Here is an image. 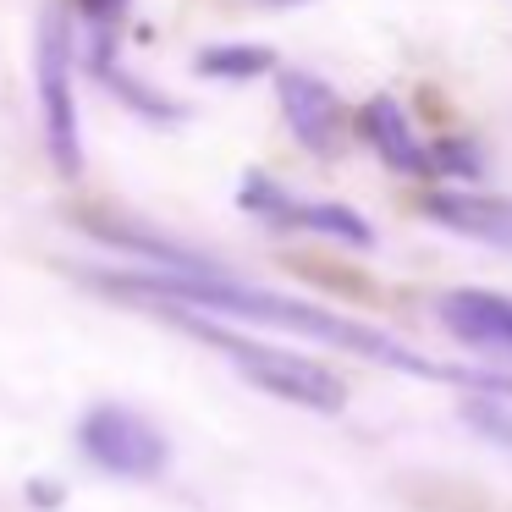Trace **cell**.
Listing matches in <instances>:
<instances>
[{
  "mask_svg": "<svg viewBox=\"0 0 512 512\" xmlns=\"http://www.w3.org/2000/svg\"><path fill=\"white\" fill-rule=\"evenodd\" d=\"M435 314L441 325L468 347H485V353H512V298H496V292L479 287H457L435 298Z\"/></svg>",
  "mask_w": 512,
  "mask_h": 512,
  "instance_id": "obj_7",
  "label": "cell"
},
{
  "mask_svg": "<svg viewBox=\"0 0 512 512\" xmlns=\"http://www.w3.org/2000/svg\"><path fill=\"white\" fill-rule=\"evenodd\" d=\"M463 424L474 435H485V441H496L501 452H512V408H501V402H468Z\"/></svg>",
  "mask_w": 512,
  "mask_h": 512,
  "instance_id": "obj_12",
  "label": "cell"
},
{
  "mask_svg": "<svg viewBox=\"0 0 512 512\" xmlns=\"http://www.w3.org/2000/svg\"><path fill=\"white\" fill-rule=\"evenodd\" d=\"M276 94H281V116H287L292 138L314 155L336 149V127H342V105H336L331 83H320L314 72H276Z\"/></svg>",
  "mask_w": 512,
  "mask_h": 512,
  "instance_id": "obj_5",
  "label": "cell"
},
{
  "mask_svg": "<svg viewBox=\"0 0 512 512\" xmlns=\"http://www.w3.org/2000/svg\"><path fill=\"white\" fill-rule=\"evenodd\" d=\"M254 6H303V0H254Z\"/></svg>",
  "mask_w": 512,
  "mask_h": 512,
  "instance_id": "obj_15",
  "label": "cell"
},
{
  "mask_svg": "<svg viewBox=\"0 0 512 512\" xmlns=\"http://www.w3.org/2000/svg\"><path fill=\"white\" fill-rule=\"evenodd\" d=\"M193 67H199V78L248 83V78H265V72H276V50H265V45H204Z\"/></svg>",
  "mask_w": 512,
  "mask_h": 512,
  "instance_id": "obj_10",
  "label": "cell"
},
{
  "mask_svg": "<svg viewBox=\"0 0 512 512\" xmlns=\"http://www.w3.org/2000/svg\"><path fill=\"white\" fill-rule=\"evenodd\" d=\"M468 144H435V155H430V171L441 166V171H457V177H474L479 171V160L474 155H463Z\"/></svg>",
  "mask_w": 512,
  "mask_h": 512,
  "instance_id": "obj_13",
  "label": "cell"
},
{
  "mask_svg": "<svg viewBox=\"0 0 512 512\" xmlns=\"http://www.w3.org/2000/svg\"><path fill=\"white\" fill-rule=\"evenodd\" d=\"M94 78L105 83V89H116L122 94L127 105H133V111H144V116H155V122H177V111H171L166 100H160V94H149V89H138L133 78H127L122 67H116V45H111V34H100V45H94Z\"/></svg>",
  "mask_w": 512,
  "mask_h": 512,
  "instance_id": "obj_11",
  "label": "cell"
},
{
  "mask_svg": "<svg viewBox=\"0 0 512 512\" xmlns=\"http://www.w3.org/2000/svg\"><path fill=\"white\" fill-rule=\"evenodd\" d=\"M358 122H364V138L380 149V160H386L391 171H408V177H424V171H430V149L413 138L408 111H402L391 94H375Z\"/></svg>",
  "mask_w": 512,
  "mask_h": 512,
  "instance_id": "obj_8",
  "label": "cell"
},
{
  "mask_svg": "<svg viewBox=\"0 0 512 512\" xmlns=\"http://www.w3.org/2000/svg\"><path fill=\"white\" fill-rule=\"evenodd\" d=\"M182 331H193L199 342L221 347L226 358H232V369L248 380V386L270 391V397L281 402H298V408L309 413H342L347 408V386L331 375L325 364H314V358L292 353V347H276V342H259V336H243V331H226V325H210L199 320V314H182Z\"/></svg>",
  "mask_w": 512,
  "mask_h": 512,
  "instance_id": "obj_2",
  "label": "cell"
},
{
  "mask_svg": "<svg viewBox=\"0 0 512 512\" xmlns=\"http://www.w3.org/2000/svg\"><path fill=\"white\" fill-rule=\"evenodd\" d=\"M34 83H39V122H45V155L61 177H83V133H78V94H72V28L56 6L39 12L34 34Z\"/></svg>",
  "mask_w": 512,
  "mask_h": 512,
  "instance_id": "obj_3",
  "label": "cell"
},
{
  "mask_svg": "<svg viewBox=\"0 0 512 512\" xmlns=\"http://www.w3.org/2000/svg\"><path fill=\"white\" fill-rule=\"evenodd\" d=\"M281 226H303V232H320V237H336V243L347 248H369L375 243V226L364 221V215L342 210V204H287V215H281Z\"/></svg>",
  "mask_w": 512,
  "mask_h": 512,
  "instance_id": "obj_9",
  "label": "cell"
},
{
  "mask_svg": "<svg viewBox=\"0 0 512 512\" xmlns=\"http://www.w3.org/2000/svg\"><path fill=\"white\" fill-rule=\"evenodd\" d=\"M100 281H105V287H116V292H133V298H149V303H188V309H215V314H237V320L287 325V331L320 336V342H331V347L364 353V358H375V364L402 369V375L441 380V386L512 391V375H474V369L435 364V358H424V353H413V347L391 342L386 331H375V325L342 320V314L320 309V303H303V298H287V292L248 287V281L215 276V270H138V276H100Z\"/></svg>",
  "mask_w": 512,
  "mask_h": 512,
  "instance_id": "obj_1",
  "label": "cell"
},
{
  "mask_svg": "<svg viewBox=\"0 0 512 512\" xmlns=\"http://www.w3.org/2000/svg\"><path fill=\"white\" fill-rule=\"evenodd\" d=\"M78 6H83V17H89L94 28H105V34L127 17V0H78Z\"/></svg>",
  "mask_w": 512,
  "mask_h": 512,
  "instance_id": "obj_14",
  "label": "cell"
},
{
  "mask_svg": "<svg viewBox=\"0 0 512 512\" xmlns=\"http://www.w3.org/2000/svg\"><path fill=\"white\" fill-rule=\"evenodd\" d=\"M78 452L116 479H160L171 468V441L155 419L127 402H94L78 419Z\"/></svg>",
  "mask_w": 512,
  "mask_h": 512,
  "instance_id": "obj_4",
  "label": "cell"
},
{
  "mask_svg": "<svg viewBox=\"0 0 512 512\" xmlns=\"http://www.w3.org/2000/svg\"><path fill=\"white\" fill-rule=\"evenodd\" d=\"M424 215L457 237H474L485 248L512 254V199H501V193H424Z\"/></svg>",
  "mask_w": 512,
  "mask_h": 512,
  "instance_id": "obj_6",
  "label": "cell"
}]
</instances>
